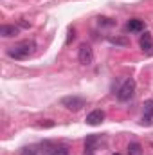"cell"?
Instances as JSON below:
<instances>
[{
  "label": "cell",
  "mask_w": 153,
  "mask_h": 155,
  "mask_svg": "<svg viewBox=\"0 0 153 155\" xmlns=\"http://www.w3.org/2000/svg\"><path fill=\"white\" fill-rule=\"evenodd\" d=\"M34 47H36L34 41L25 40V41H20V43L9 47V49H7V56H9V58H15V60H25V58H29V56L33 54Z\"/></svg>",
  "instance_id": "1"
},
{
  "label": "cell",
  "mask_w": 153,
  "mask_h": 155,
  "mask_svg": "<svg viewBox=\"0 0 153 155\" xmlns=\"http://www.w3.org/2000/svg\"><path fill=\"white\" fill-rule=\"evenodd\" d=\"M133 94H135V81L130 78V79H126V81L119 87V90H117V99H119V101H130V99L133 97Z\"/></svg>",
  "instance_id": "2"
},
{
  "label": "cell",
  "mask_w": 153,
  "mask_h": 155,
  "mask_svg": "<svg viewBox=\"0 0 153 155\" xmlns=\"http://www.w3.org/2000/svg\"><path fill=\"white\" fill-rule=\"evenodd\" d=\"M61 105H63L67 110H70V112H79V110L86 105V101H85L83 97H79V96H67V97L61 99Z\"/></svg>",
  "instance_id": "3"
},
{
  "label": "cell",
  "mask_w": 153,
  "mask_h": 155,
  "mask_svg": "<svg viewBox=\"0 0 153 155\" xmlns=\"http://www.w3.org/2000/svg\"><path fill=\"white\" fill-rule=\"evenodd\" d=\"M77 60H79L81 65H90V63L94 61V51H92V47H90L88 43H83V45L79 47Z\"/></svg>",
  "instance_id": "4"
},
{
  "label": "cell",
  "mask_w": 153,
  "mask_h": 155,
  "mask_svg": "<svg viewBox=\"0 0 153 155\" xmlns=\"http://www.w3.org/2000/svg\"><path fill=\"white\" fill-rule=\"evenodd\" d=\"M142 126H151L153 124V99H148L144 103V114H142Z\"/></svg>",
  "instance_id": "5"
},
{
  "label": "cell",
  "mask_w": 153,
  "mask_h": 155,
  "mask_svg": "<svg viewBox=\"0 0 153 155\" xmlns=\"http://www.w3.org/2000/svg\"><path fill=\"white\" fill-rule=\"evenodd\" d=\"M139 45H141L142 52H146V54H153V40H151V35H150V33H144V35L141 36Z\"/></svg>",
  "instance_id": "6"
},
{
  "label": "cell",
  "mask_w": 153,
  "mask_h": 155,
  "mask_svg": "<svg viewBox=\"0 0 153 155\" xmlns=\"http://www.w3.org/2000/svg\"><path fill=\"white\" fill-rule=\"evenodd\" d=\"M105 119V112L103 110H92L88 116H86V124H90V126H97V124H101V121Z\"/></svg>",
  "instance_id": "7"
},
{
  "label": "cell",
  "mask_w": 153,
  "mask_h": 155,
  "mask_svg": "<svg viewBox=\"0 0 153 155\" xmlns=\"http://www.w3.org/2000/svg\"><path fill=\"white\" fill-rule=\"evenodd\" d=\"M97 143H99V137L97 135H88L86 141H85V155H94Z\"/></svg>",
  "instance_id": "8"
},
{
  "label": "cell",
  "mask_w": 153,
  "mask_h": 155,
  "mask_svg": "<svg viewBox=\"0 0 153 155\" xmlns=\"http://www.w3.org/2000/svg\"><path fill=\"white\" fill-rule=\"evenodd\" d=\"M126 29H128L130 33H141V31H144V22L139 20V18H132V20L126 24Z\"/></svg>",
  "instance_id": "9"
},
{
  "label": "cell",
  "mask_w": 153,
  "mask_h": 155,
  "mask_svg": "<svg viewBox=\"0 0 153 155\" xmlns=\"http://www.w3.org/2000/svg\"><path fill=\"white\" fill-rule=\"evenodd\" d=\"M0 35H2L4 38L16 36V35H18V27H15V25H2V27H0Z\"/></svg>",
  "instance_id": "10"
},
{
  "label": "cell",
  "mask_w": 153,
  "mask_h": 155,
  "mask_svg": "<svg viewBox=\"0 0 153 155\" xmlns=\"http://www.w3.org/2000/svg\"><path fill=\"white\" fill-rule=\"evenodd\" d=\"M128 155H142V146L139 143H130L128 144Z\"/></svg>",
  "instance_id": "11"
},
{
  "label": "cell",
  "mask_w": 153,
  "mask_h": 155,
  "mask_svg": "<svg viewBox=\"0 0 153 155\" xmlns=\"http://www.w3.org/2000/svg\"><path fill=\"white\" fill-rule=\"evenodd\" d=\"M108 41H110V43H114V45H122V47H126V45L130 43V40H128V38H117V36H110Z\"/></svg>",
  "instance_id": "12"
},
{
  "label": "cell",
  "mask_w": 153,
  "mask_h": 155,
  "mask_svg": "<svg viewBox=\"0 0 153 155\" xmlns=\"http://www.w3.org/2000/svg\"><path fill=\"white\" fill-rule=\"evenodd\" d=\"M20 155H41V152L38 150V146H27V148L22 150Z\"/></svg>",
  "instance_id": "13"
},
{
  "label": "cell",
  "mask_w": 153,
  "mask_h": 155,
  "mask_svg": "<svg viewBox=\"0 0 153 155\" xmlns=\"http://www.w3.org/2000/svg\"><path fill=\"white\" fill-rule=\"evenodd\" d=\"M50 155H70V153H69L67 148H54V150L50 152Z\"/></svg>",
  "instance_id": "14"
},
{
  "label": "cell",
  "mask_w": 153,
  "mask_h": 155,
  "mask_svg": "<svg viewBox=\"0 0 153 155\" xmlns=\"http://www.w3.org/2000/svg\"><path fill=\"white\" fill-rule=\"evenodd\" d=\"M99 25L112 27V25H115V22H114V20H110V18H99Z\"/></svg>",
  "instance_id": "15"
},
{
  "label": "cell",
  "mask_w": 153,
  "mask_h": 155,
  "mask_svg": "<svg viewBox=\"0 0 153 155\" xmlns=\"http://www.w3.org/2000/svg\"><path fill=\"white\" fill-rule=\"evenodd\" d=\"M74 38H76V31H74V29H70V31H69V38H67V41H65V43H70Z\"/></svg>",
  "instance_id": "16"
},
{
  "label": "cell",
  "mask_w": 153,
  "mask_h": 155,
  "mask_svg": "<svg viewBox=\"0 0 153 155\" xmlns=\"http://www.w3.org/2000/svg\"><path fill=\"white\" fill-rule=\"evenodd\" d=\"M114 155H121V153H114Z\"/></svg>",
  "instance_id": "17"
}]
</instances>
